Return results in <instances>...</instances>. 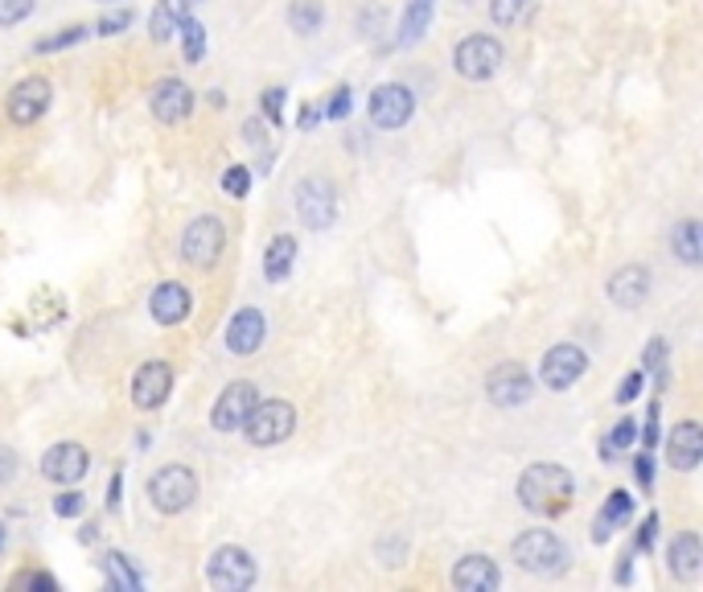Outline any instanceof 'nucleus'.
Masks as SVG:
<instances>
[{"label": "nucleus", "instance_id": "1a4fd4ad", "mask_svg": "<svg viewBox=\"0 0 703 592\" xmlns=\"http://www.w3.org/2000/svg\"><path fill=\"white\" fill-rule=\"evenodd\" d=\"M366 111H370V124L383 128V132H395V128H404L412 116H416V95L399 87V82H383L370 91L366 99Z\"/></svg>", "mask_w": 703, "mask_h": 592}, {"label": "nucleus", "instance_id": "a19ab883", "mask_svg": "<svg viewBox=\"0 0 703 592\" xmlns=\"http://www.w3.org/2000/svg\"><path fill=\"white\" fill-rule=\"evenodd\" d=\"M17 477V453L0 444V485H9Z\"/></svg>", "mask_w": 703, "mask_h": 592}, {"label": "nucleus", "instance_id": "8fccbe9b", "mask_svg": "<svg viewBox=\"0 0 703 592\" xmlns=\"http://www.w3.org/2000/svg\"><path fill=\"white\" fill-rule=\"evenodd\" d=\"M181 4H194V0H181Z\"/></svg>", "mask_w": 703, "mask_h": 592}, {"label": "nucleus", "instance_id": "09e8293b", "mask_svg": "<svg viewBox=\"0 0 703 592\" xmlns=\"http://www.w3.org/2000/svg\"><path fill=\"white\" fill-rule=\"evenodd\" d=\"M96 4H111V0H96Z\"/></svg>", "mask_w": 703, "mask_h": 592}, {"label": "nucleus", "instance_id": "bb28decb", "mask_svg": "<svg viewBox=\"0 0 703 592\" xmlns=\"http://www.w3.org/2000/svg\"><path fill=\"white\" fill-rule=\"evenodd\" d=\"M288 26H293V33H300V38L317 33V29L325 26V4L321 0H293V4H288Z\"/></svg>", "mask_w": 703, "mask_h": 592}, {"label": "nucleus", "instance_id": "de8ad7c7", "mask_svg": "<svg viewBox=\"0 0 703 592\" xmlns=\"http://www.w3.org/2000/svg\"><path fill=\"white\" fill-rule=\"evenodd\" d=\"M0 547H4V523H0Z\"/></svg>", "mask_w": 703, "mask_h": 592}, {"label": "nucleus", "instance_id": "c9c22d12", "mask_svg": "<svg viewBox=\"0 0 703 592\" xmlns=\"http://www.w3.org/2000/svg\"><path fill=\"white\" fill-rule=\"evenodd\" d=\"M259 99H264V116H268V120L280 128V124H285V99H288V95L280 91V87H268V91L259 95Z\"/></svg>", "mask_w": 703, "mask_h": 592}, {"label": "nucleus", "instance_id": "c03bdc74", "mask_svg": "<svg viewBox=\"0 0 703 592\" xmlns=\"http://www.w3.org/2000/svg\"><path fill=\"white\" fill-rule=\"evenodd\" d=\"M654 535H659V514H650L646 523H642V535H637V543H634L637 552H646L650 543H654Z\"/></svg>", "mask_w": 703, "mask_h": 592}, {"label": "nucleus", "instance_id": "37998d69", "mask_svg": "<svg viewBox=\"0 0 703 592\" xmlns=\"http://www.w3.org/2000/svg\"><path fill=\"white\" fill-rule=\"evenodd\" d=\"M634 477H637V485H642V490H650V482H654V465H650V453H637Z\"/></svg>", "mask_w": 703, "mask_h": 592}, {"label": "nucleus", "instance_id": "f3484780", "mask_svg": "<svg viewBox=\"0 0 703 592\" xmlns=\"http://www.w3.org/2000/svg\"><path fill=\"white\" fill-rule=\"evenodd\" d=\"M264 334H268V322H264V313L259 309H239L230 317L227 325V351L235 358H247V354H256L264 346Z\"/></svg>", "mask_w": 703, "mask_h": 592}, {"label": "nucleus", "instance_id": "a878e982", "mask_svg": "<svg viewBox=\"0 0 703 592\" xmlns=\"http://www.w3.org/2000/svg\"><path fill=\"white\" fill-rule=\"evenodd\" d=\"M293 259H297V239H293V235H276V239L268 243V251H264V276H268L271 284L288 280Z\"/></svg>", "mask_w": 703, "mask_h": 592}, {"label": "nucleus", "instance_id": "7c9ffc66", "mask_svg": "<svg viewBox=\"0 0 703 592\" xmlns=\"http://www.w3.org/2000/svg\"><path fill=\"white\" fill-rule=\"evenodd\" d=\"M637 441V424L634 420H617L613 424V432H608V441H601V461H613L622 448H630V444Z\"/></svg>", "mask_w": 703, "mask_h": 592}, {"label": "nucleus", "instance_id": "aec40b11", "mask_svg": "<svg viewBox=\"0 0 703 592\" xmlns=\"http://www.w3.org/2000/svg\"><path fill=\"white\" fill-rule=\"evenodd\" d=\"M149 309H152V317H157L161 325H181L186 317H190V309H194V296H190V288H186V284L165 280V284H157V288H152Z\"/></svg>", "mask_w": 703, "mask_h": 592}, {"label": "nucleus", "instance_id": "49530a36", "mask_svg": "<svg viewBox=\"0 0 703 592\" xmlns=\"http://www.w3.org/2000/svg\"><path fill=\"white\" fill-rule=\"evenodd\" d=\"M317 120H321V108L305 103V108H300V128H305V132H313V128H317Z\"/></svg>", "mask_w": 703, "mask_h": 592}, {"label": "nucleus", "instance_id": "39448f33", "mask_svg": "<svg viewBox=\"0 0 703 592\" xmlns=\"http://www.w3.org/2000/svg\"><path fill=\"white\" fill-rule=\"evenodd\" d=\"M194 499H198V477L186 465H165V470L152 473L149 482V502L161 514H181L190 511Z\"/></svg>", "mask_w": 703, "mask_h": 592}, {"label": "nucleus", "instance_id": "4be33fe9", "mask_svg": "<svg viewBox=\"0 0 703 592\" xmlns=\"http://www.w3.org/2000/svg\"><path fill=\"white\" fill-rule=\"evenodd\" d=\"M666 568L675 572L683 584H691V580L700 576L703 568V543L695 531H679L675 539H671V552H666Z\"/></svg>", "mask_w": 703, "mask_h": 592}, {"label": "nucleus", "instance_id": "6ab92c4d", "mask_svg": "<svg viewBox=\"0 0 703 592\" xmlns=\"http://www.w3.org/2000/svg\"><path fill=\"white\" fill-rule=\"evenodd\" d=\"M666 461L683 473H691L703 461V428L695 420H683V424L671 428V436H666Z\"/></svg>", "mask_w": 703, "mask_h": 592}, {"label": "nucleus", "instance_id": "0eeeda50", "mask_svg": "<svg viewBox=\"0 0 703 592\" xmlns=\"http://www.w3.org/2000/svg\"><path fill=\"white\" fill-rule=\"evenodd\" d=\"M206 584L218 592H244L256 584V560L244 547H218L210 560H206Z\"/></svg>", "mask_w": 703, "mask_h": 592}, {"label": "nucleus", "instance_id": "5701e85b", "mask_svg": "<svg viewBox=\"0 0 703 592\" xmlns=\"http://www.w3.org/2000/svg\"><path fill=\"white\" fill-rule=\"evenodd\" d=\"M671 251L679 256V264H683V268H700V259H703V227H700V218H683V223H675V227H671Z\"/></svg>", "mask_w": 703, "mask_h": 592}, {"label": "nucleus", "instance_id": "9b49d317", "mask_svg": "<svg viewBox=\"0 0 703 592\" xmlns=\"http://www.w3.org/2000/svg\"><path fill=\"white\" fill-rule=\"evenodd\" d=\"M486 395L494 407H523L535 395V378L527 375V366L518 363H502L489 371L486 378Z\"/></svg>", "mask_w": 703, "mask_h": 592}, {"label": "nucleus", "instance_id": "a18cd8bd", "mask_svg": "<svg viewBox=\"0 0 703 592\" xmlns=\"http://www.w3.org/2000/svg\"><path fill=\"white\" fill-rule=\"evenodd\" d=\"M642 441H646V444L659 441V404H650V412H646V428H642Z\"/></svg>", "mask_w": 703, "mask_h": 592}, {"label": "nucleus", "instance_id": "f257e3e1", "mask_svg": "<svg viewBox=\"0 0 703 592\" xmlns=\"http://www.w3.org/2000/svg\"><path fill=\"white\" fill-rule=\"evenodd\" d=\"M572 499H576V477L564 465L539 461L518 477V502L539 519H560L572 506Z\"/></svg>", "mask_w": 703, "mask_h": 592}, {"label": "nucleus", "instance_id": "ddd939ff", "mask_svg": "<svg viewBox=\"0 0 703 592\" xmlns=\"http://www.w3.org/2000/svg\"><path fill=\"white\" fill-rule=\"evenodd\" d=\"M87 470H91V453L75 441H62L55 444V448H46V457H41V477L58 485H75Z\"/></svg>", "mask_w": 703, "mask_h": 592}, {"label": "nucleus", "instance_id": "79ce46f5", "mask_svg": "<svg viewBox=\"0 0 703 592\" xmlns=\"http://www.w3.org/2000/svg\"><path fill=\"white\" fill-rule=\"evenodd\" d=\"M132 26V13H111V17H103V21H99V33H103V38H111V33H120V29H128Z\"/></svg>", "mask_w": 703, "mask_h": 592}, {"label": "nucleus", "instance_id": "412c9836", "mask_svg": "<svg viewBox=\"0 0 703 592\" xmlns=\"http://www.w3.org/2000/svg\"><path fill=\"white\" fill-rule=\"evenodd\" d=\"M453 584L461 592H494L502 589V568L489 555H465L453 568Z\"/></svg>", "mask_w": 703, "mask_h": 592}, {"label": "nucleus", "instance_id": "cd10ccee", "mask_svg": "<svg viewBox=\"0 0 703 592\" xmlns=\"http://www.w3.org/2000/svg\"><path fill=\"white\" fill-rule=\"evenodd\" d=\"M99 568H103V576H108L111 589H140V572L132 568V560L123 552H108L103 560H99Z\"/></svg>", "mask_w": 703, "mask_h": 592}, {"label": "nucleus", "instance_id": "f8f14e48", "mask_svg": "<svg viewBox=\"0 0 703 592\" xmlns=\"http://www.w3.org/2000/svg\"><path fill=\"white\" fill-rule=\"evenodd\" d=\"M256 404H259L256 383H247V378H239V383H227V391L218 395L215 412H210V424H215L218 432H239Z\"/></svg>", "mask_w": 703, "mask_h": 592}, {"label": "nucleus", "instance_id": "72a5a7b5", "mask_svg": "<svg viewBox=\"0 0 703 592\" xmlns=\"http://www.w3.org/2000/svg\"><path fill=\"white\" fill-rule=\"evenodd\" d=\"M177 33V13H174V0H161L157 13H152V38L169 41Z\"/></svg>", "mask_w": 703, "mask_h": 592}, {"label": "nucleus", "instance_id": "dca6fc26", "mask_svg": "<svg viewBox=\"0 0 703 592\" xmlns=\"http://www.w3.org/2000/svg\"><path fill=\"white\" fill-rule=\"evenodd\" d=\"M149 108L161 124H186L194 111V91L181 79H161L149 95Z\"/></svg>", "mask_w": 703, "mask_h": 592}, {"label": "nucleus", "instance_id": "c756f323", "mask_svg": "<svg viewBox=\"0 0 703 592\" xmlns=\"http://www.w3.org/2000/svg\"><path fill=\"white\" fill-rule=\"evenodd\" d=\"M531 9H535V0H489V17L502 29L518 26L523 17H531Z\"/></svg>", "mask_w": 703, "mask_h": 592}, {"label": "nucleus", "instance_id": "4468645a", "mask_svg": "<svg viewBox=\"0 0 703 592\" xmlns=\"http://www.w3.org/2000/svg\"><path fill=\"white\" fill-rule=\"evenodd\" d=\"M169 391H174V366L161 363V358H152L145 363L140 371L132 375V404L152 412V407H161L169 399Z\"/></svg>", "mask_w": 703, "mask_h": 592}, {"label": "nucleus", "instance_id": "4c0bfd02", "mask_svg": "<svg viewBox=\"0 0 703 592\" xmlns=\"http://www.w3.org/2000/svg\"><path fill=\"white\" fill-rule=\"evenodd\" d=\"M325 116H329V120H346V116H350V87H346V82H341L338 91L329 95V103H325Z\"/></svg>", "mask_w": 703, "mask_h": 592}, {"label": "nucleus", "instance_id": "b1692460", "mask_svg": "<svg viewBox=\"0 0 703 592\" xmlns=\"http://www.w3.org/2000/svg\"><path fill=\"white\" fill-rule=\"evenodd\" d=\"M436 17V0H407L404 4V17H399V46H416V41H424V33H428V26H433Z\"/></svg>", "mask_w": 703, "mask_h": 592}, {"label": "nucleus", "instance_id": "c85d7f7f", "mask_svg": "<svg viewBox=\"0 0 703 592\" xmlns=\"http://www.w3.org/2000/svg\"><path fill=\"white\" fill-rule=\"evenodd\" d=\"M177 38H181V46H186V58H190V62H202V55H206L202 21H194V17H177Z\"/></svg>", "mask_w": 703, "mask_h": 592}, {"label": "nucleus", "instance_id": "423d86ee", "mask_svg": "<svg viewBox=\"0 0 703 592\" xmlns=\"http://www.w3.org/2000/svg\"><path fill=\"white\" fill-rule=\"evenodd\" d=\"M222 247H227V227H222V218L215 215H202L194 218L186 235H181V259L190 264V268H215L218 256H222Z\"/></svg>", "mask_w": 703, "mask_h": 592}, {"label": "nucleus", "instance_id": "473e14b6", "mask_svg": "<svg viewBox=\"0 0 703 592\" xmlns=\"http://www.w3.org/2000/svg\"><path fill=\"white\" fill-rule=\"evenodd\" d=\"M222 189H227V198H247V189H251V169L247 165H230L227 174H222Z\"/></svg>", "mask_w": 703, "mask_h": 592}, {"label": "nucleus", "instance_id": "a211bd4d", "mask_svg": "<svg viewBox=\"0 0 703 592\" xmlns=\"http://www.w3.org/2000/svg\"><path fill=\"white\" fill-rule=\"evenodd\" d=\"M650 296V272L642 264H625L608 276V300L617 305V309H637V305H646Z\"/></svg>", "mask_w": 703, "mask_h": 592}, {"label": "nucleus", "instance_id": "ea45409f", "mask_svg": "<svg viewBox=\"0 0 703 592\" xmlns=\"http://www.w3.org/2000/svg\"><path fill=\"white\" fill-rule=\"evenodd\" d=\"M13 589H58V580L50 572H21L13 580Z\"/></svg>", "mask_w": 703, "mask_h": 592}, {"label": "nucleus", "instance_id": "58836bf2", "mask_svg": "<svg viewBox=\"0 0 703 592\" xmlns=\"http://www.w3.org/2000/svg\"><path fill=\"white\" fill-rule=\"evenodd\" d=\"M82 506H87V499H82L79 490H67V494H58L55 499V514H62V519H79Z\"/></svg>", "mask_w": 703, "mask_h": 592}, {"label": "nucleus", "instance_id": "20e7f679", "mask_svg": "<svg viewBox=\"0 0 703 592\" xmlns=\"http://www.w3.org/2000/svg\"><path fill=\"white\" fill-rule=\"evenodd\" d=\"M502 58H506V50H502L498 38H489V33H469L465 41H457L453 67H457L461 79L486 82L502 70Z\"/></svg>", "mask_w": 703, "mask_h": 592}, {"label": "nucleus", "instance_id": "2f4dec72", "mask_svg": "<svg viewBox=\"0 0 703 592\" xmlns=\"http://www.w3.org/2000/svg\"><path fill=\"white\" fill-rule=\"evenodd\" d=\"M82 38H87V26H67V29H58L55 38H41L38 46H33V55H58V50H67V46H79Z\"/></svg>", "mask_w": 703, "mask_h": 592}, {"label": "nucleus", "instance_id": "393cba45", "mask_svg": "<svg viewBox=\"0 0 703 592\" xmlns=\"http://www.w3.org/2000/svg\"><path fill=\"white\" fill-rule=\"evenodd\" d=\"M630 514H634V499H630L625 490H613V494H608V502L601 506V514H596V523H593L596 543H605V539L613 535V531H617V526H622Z\"/></svg>", "mask_w": 703, "mask_h": 592}, {"label": "nucleus", "instance_id": "f03ea898", "mask_svg": "<svg viewBox=\"0 0 703 592\" xmlns=\"http://www.w3.org/2000/svg\"><path fill=\"white\" fill-rule=\"evenodd\" d=\"M511 560L527 576H560L564 568H568V547H564V539L555 535V531H547V526H531V531H523V535L514 539L511 547Z\"/></svg>", "mask_w": 703, "mask_h": 592}, {"label": "nucleus", "instance_id": "e433bc0d", "mask_svg": "<svg viewBox=\"0 0 703 592\" xmlns=\"http://www.w3.org/2000/svg\"><path fill=\"white\" fill-rule=\"evenodd\" d=\"M642 387H646V371L637 366V371H630V375L622 378V387H617V404H634L637 395H642Z\"/></svg>", "mask_w": 703, "mask_h": 592}, {"label": "nucleus", "instance_id": "6e6552de", "mask_svg": "<svg viewBox=\"0 0 703 592\" xmlns=\"http://www.w3.org/2000/svg\"><path fill=\"white\" fill-rule=\"evenodd\" d=\"M297 215L309 230H329L338 218V189L329 177H305L297 181Z\"/></svg>", "mask_w": 703, "mask_h": 592}, {"label": "nucleus", "instance_id": "9d476101", "mask_svg": "<svg viewBox=\"0 0 703 592\" xmlns=\"http://www.w3.org/2000/svg\"><path fill=\"white\" fill-rule=\"evenodd\" d=\"M584 371H588V354H584L581 346H572V342H560V346H552V351L543 354V363H539L543 387H552V391L576 387V383L584 378Z\"/></svg>", "mask_w": 703, "mask_h": 592}, {"label": "nucleus", "instance_id": "2eb2a0df", "mask_svg": "<svg viewBox=\"0 0 703 592\" xmlns=\"http://www.w3.org/2000/svg\"><path fill=\"white\" fill-rule=\"evenodd\" d=\"M50 82L41 79V75H29V79H21L9 91V120L13 124H38L41 116H46V108H50Z\"/></svg>", "mask_w": 703, "mask_h": 592}, {"label": "nucleus", "instance_id": "7ed1b4c3", "mask_svg": "<svg viewBox=\"0 0 703 592\" xmlns=\"http://www.w3.org/2000/svg\"><path fill=\"white\" fill-rule=\"evenodd\" d=\"M297 428V412L288 399H264V404L251 407V416L244 420V436L256 448H271V444H285Z\"/></svg>", "mask_w": 703, "mask_h": 592}, {"label": "nucleus", "instance_id": "f704fd0d", "mask_svg": "<svg viewBox=\"0 0 703 592\" xmlns=\"http://www.w3.org/2000/svg\"><path fill=\"white\" fill-rule=\"evenodd\" d=\"M33 13V0H0V26H21Z\"/></svg>", "mask_w": 703, "mask_h": 592}]
</instances>
